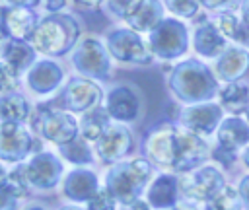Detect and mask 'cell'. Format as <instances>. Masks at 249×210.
I'll return each instance as SVG.
<instances>
[{
    "label": "cell",
    "mask_w": 249,
    "mask_h": 210,
    "mask_svg": "<svg viewBox=\"0 0 249 210\" xmlns=\"http://www.w3.org/2000/svg\"><path fill=\"white\" fill-rule=\"evenodd\" d=\"M8 29H6V8L0 6V41L8 39Z\"/></svg>",
    "instance_id": "obj_44"
},
{
    "label": "cell",
    "mask_w": 249,
    "mask_h": 210,
    "mask_svg": "<svg viewBox=\"0 0 249 210\" xmlns=\"http://www.w3.org/2000/svg\"><path fill=\"white\" fill-rule=\"evenodd\" d=\"M45 2V8L49 10V12H58V10H62L66 4H68V0H43Z\"/></svg>",
    "instance_id": "obj_41"
},
{
    "label": "cell",
    "mask_w": 249,
    "mask_h": 210,
    "mask_svg": "<svg viewBox=\"0 0 249 210\" xmlns=\"http://www.w3.org/2000/svg\"><path fill=\"white\" fill-rule=\"evenodd\" d=\"M165 6L179 18H191L198 10V0H165Z\"/></svg>",
    "instance_id": "obj_34"
},
{
    "label": "cell",
    "mask_w": 249,
    "mask_h": 210,
    "mask_svg": "<svg viewBox=\"0 0 249 210\" xmlns=\"http://www.w3.org/2000/svg\"><path fill=\"white\" fill-rule=\"evenodd\" d=\"M6 177H8V175H6V171H4L2 167H0V185H2L4 181H6Z\"/></svg>",
    "instance_id": "obj_49"
},
{
    "label": "cell",
    "mask_w": 249,
    "mask_h": 210,
    "mask_svg": "<svg viewBox=\"0 0 249 210\" xmlns=\"http://www.w3.org/2000/svg\"><path fill=\"white\" fill-rule=\"evenodd\" d=\"M27 210H43V208H39V206H31V208H27Z\"/></svg>",
    "instance_id": "obj_52"
},
{
    "label": "cell",
    "mask_w": 249,
    "mask_h": 210,
    "mask_svg": "<svg viewBox=\"0 0 249 210\" xmlns=\"http://www.w3.org/2000/svg\"><path fill=\"white\" fill-rule=\"evenodd\" d=\"M247 119H249V109H247Z\"/></svg>",
    "instance_id": "obj_53"
},
{
    "label": "cell",
    "mask_w": 249,
    "mask_h": 210,
    "mask_svg": "<svg viewBox=\"0 0 249 210\" xmlns=\"http://www.w3.org/2000/svg\"><path fill=\"white\" fill-rule=\"evenodd\" d=\"M239 196L245 200V202H249V175L247 177H243L241 179V183H239Z\"/></svg>",
    "instance_id": "obj_43"
},
{
    "label": "cell",
    "mask_w": 249,
    "mask_h": 210,
    "mask_svg": "<svg viewBox=\"0 0 249 210\" xmlns=\"http://www.w3.org/2000/svg\"><path fill=\"white\" fill-rule=\"evenodd\" d=\"M249 68V54L239 47H228L216 62V72L228 84L239 80Z\"/></svg>",
    "instance_id": "obj_17"
},
{
    "label": "cell",
    "mask_w": 249,
    "mask_h": 210,
    "mask_svg": "<svg viewBox=\"0 0 249 210\" xmlns=\"http://www.w3.org/2000/svg\"><path fill=\"white\" fill-rule=\"evenodd\" d=\"M72 62H74L78 72H82L89 78H97V80L107 78L109 68H111L109 54L97 39L82 41L78 45V49L72 52Z\"/></svg>",
    "instance_id": "obj_7"
},
{
    "label": "cell",
    "mask_w": 249,
    "mask_h": 210,
    "mask_svg": "<svg viewBox=\"0 0 249 210\" xmlns=\"http://www.w3.org/2000/svg\"><path fill=\"white\" fill-rule=\"evenodd\" d=\"M163 19V6L160 0H144V4L138 8V12L128 18V25L132 31H152L160 21Z\"/></svg>",
    "instance_id": "obj_25"
},
{
    "label": "cell",
    "mask_w": 249,
    "mask_h": 210,
    "mask_svg": "<svg viewBox=\"0 0 249 210\" xmlns=\"http://www.w3.org/2000/svg\"><path fill=\"white\" fill-rule=\"evenodd\" d=\"M62 99H64L66 109L76 111V113H86V111L97 107V103L101 99V89L89 80L72 78L64 88Z\"/></svg>",
    "instance_id": "obj_11"
},
{
    "label": "cell",
    "mask_w": 249,
    "mask_h": 210,
    "mask_svg": "<svg viewBox=\"0 0 249 210\" xmlns=\"http://www.w3.org/2000/svg\"><path fill=\"white\" fill-rule=\"evenodd\" d=\"M241 16L245 19H249V0H243L241 2Z\"/></svg>",
    "instance_id": "obj_46"
},
{
    "label": "cell",
    "mask_w": 249,
    "mask_h": 210,
    "mask_svg": "<svg viewBox=\"0 0 249 210\" xmlns=\"http://www.w3.org/2000/svg\"><path fill=\"white\" fill-rule=\"evenodd\" d=\"M220 119H222V111L214 103H202V105L189 107L181 115V122L187 126V130H191L195 134H210V132H214V128L218 126Z\"/></svg>",
    "instance_id": "obj_14"
},
{
    "label": "cell",
    "mask_w": 249,
    "mask_h": 210,
    "mask_svg": "<svg viewBox=\"0 0 249 210\" xmlns=\"http://www.w3.org/2000/svg\"><path fill=\"white\" fill-rule=\"evenodd\" d=\"M142 4H144V0H109V10L115 16H119L123 19H128L138 12V8Z\"/></svg>",
    "instance_id": "obj_33"
},
{
    "label": "cell",
    "mask_w": 249,
    "mask_h": 210,
    "mask_svg": "<svg viewBox=\"0 0 249 210\" xmlns=\"http://www.w3.org/2000/svg\"><path fill=\"white\" fill-rule=\"evenodd\" d=\"M0 117L6 122H21L29 117V105L27 101L18 93H8L0 99Z\"/></svg>",
    "instance_id": "obj_28"
},
{
    "label": "cell",
    "mask_w": 249,
    "mask_h": 210,
    "mask_svg": "<svg viewBox=\"0 0 249 210\" xmlns=\"http://www.w3.org/2000/svg\"><path fill=\"white\" fill-rule=\"evenodd\" d=\"M198 2H202L206 8H210V10H218V8H224V6H230L233 0H198Z\"/></svg>",
    "instance_id": "obj_42"
},
{
    "label": "cell",
    "mask_w": 249,
    "mask_h": 210,
    "mask_svg": "<svg viewBox=\"0 0 249 210\" xmlns=\"http://www.w3.org/2000/svg\"><path fill=\"white\" fill-rule=\"evenodd\" d=\"M218 142L224 148L235 150L249 142V124L237 117L226 119L218 128Z\"/></svg>",
    "instance_id": "obj_24"
},
{
    "label": "cell",
    "mask_w": 249,
    "mask_h": 210,
    "mask_svg": "<svg viewBox=\"0 0 249 210\" xmlns=\"http://www.w3.org/2000/svg\"><path fill=\"white\" fill-rule=\"evenodd\" d=\"M193 45H195L196 52L202 56H218L228 49L226 37L216 29L214 23H210L206 19L196 27L195 37H193Z\"/></svg>",
    "instance_id": "obj_20"
},
{
    "label": "cell",
    "mask_w": 249,
    "mask_h": 210,
    "mask_svg": "<svg viewBox=\"0 0 249 210\" xmlns=\"http://www.w3.org/2000/svg\"><path fill=\"white\" fill-rule=\"evenodd\" d=\"M80 6H89V8H93V6H97L101 0H76Z\"/></svg>",
    "instance_id": "obj_47"
},
{
    "label": "cell",
    "mask_w": 249,
    "mask_h": 210,
    "mask_svg": "<svg viewBox=\"0 0 249 210\" xmlns=\"http://www.w3.org/2000/svg\"><path fill=\"white\" fill-rule=\"evenodd\" d=\"M16 86H18V74L12 68H8L4 62H0V93L14 89Z\"/></svg>",
    "instance_id": "obj_36"
},
{
    "label": "cell",
    "mask_w": 249,
    "mask_h": 210,
    "mask_svg": "<svg viewBox=\"0 0 249 210\" xmlns=\"http://www.w3.org/2000/svg\"><path fill=\"white\" fill-rule=\"evenodd\" d=\"M62 80V70L58 64L51 60L35 62V66L27 74V84L37 93H51L54 88H58Z\"/></svg>",
    "instance_id": "obj_18"
},
{
    "label": "cell",
    "mask_w": 249,
    "mask_h": 210,
    "mask_svg": "<svg viewBox=\"0 0 249 210\" xmlns=\"http://www.w3.org/2000/svg\"><path fill=\"white\" fill-rule=\"evenodd\" d=\"M27 179L39 189H53L62 173V163L53 154H37L27 165Z\"/></svg>",
    "instance_id": "obj_13"
},
{
    "label": "cell",
    "mask_w": 249,
    "mask_h": 210,
    "mask_svg": "<svg viewBox=\"0 0 249 210\" xmlns=\"http://www.w3.org/2000/svg\"><path fill=\"white\" fill-rule=\"evenodd\" d=\"M31 124L37 132H41L51 142H56L58 146H64L72 142L78 134L76 121L70 113L64 111H49L47 107H39L31 119Z\"/></svg>",
    "instance_id": "obj_5"
},
{
    "label": "cell",
    "mask_w": 249,
    "mask_h": 210,
    "mask_svg": "<svg viewBox=\"0 0 249 210\" xmlns=\"http://www.w3.org/2000/svg\"><path fill=\"white\" fill-rule=\"evenodd\" d=\"M235 41L241 43L243 47H249V19L241 18V23H239V31H237Z\"/></svg>",
    "instance_id": "obj_39"
},
{
    "label": "cell",
    "mask_w": 249,
    "mask_h": 210,
    "mask_svg": "<svg viewBox=\"0 0 249 210\" xmlns=\"http://www.w3.org/2000/svg\"><path fill=\"white\" fill-rule=\"evenodd\" d=\"M27 183H29V179H27V169H25V165H18V167L6 177V181H4V185L14 192L16 198H18V196H23V194L27 192Z\"/></svg>",
    "instance_id": "obj_32"
},
{
    "label": "cell",
    "mask_w": 249,
    "mask_h": 210,
    "mask_svg": "<svg viewBox=\"0 0 249 210\" xmlns=\"http://www.w3.org/2000/svg\"><path fill=\"white\" fill-rule=\"evenodd\" d=\"M224 187V177L214 167H200L193 175L179 181V189L195 200H212Z\"/></svg>",
    "instance_id": "obj_9"
},
{
    "label": "cell",
    "mask_w": 249,
    "mask_h": 210,
    "mask_svg": "<svg viewBox=\"0 0 249 210\" xmlns=\"http://www.w3.org/2000/svg\"><path fill=\"white\" fill-rule=\"evenodd\" d=\"M60 210H80V208H76V206H66V208H60Z\"/></svg>",
    "instance_id": "obj_51"
},
{
    "label": "cell",
    "mask_w": 249,
    "mask_h": 210,
    "mask_svg": "<svg viewBox=\"0 0 249 210\" xmlns=\"http://www.w3.org/2000/svg\"><path fill=\"white\" fill-rule=\"evenodd\" d=\"M109 52L121 62L148 64L152 60V49L132 29H113L107 37Z\"/></svg>",
    "instance_id": "obj_6"
},
{
    "label": "cell",
    "mask_w": 249,
    "mask_h": 210,
    "mask_svg": "<svg viewBox=\"0 0 249 210\" xmlns=\"http://www.w3.org/2000/svg\"><path fill=\"white\" fill-rule=\"evenodd\" d=\"M78 33L80 27L74 21V18L66 14H51L39 21L37 29L31 35V43L33 49L43 54L60 56L74 47Z\"/></svg>",
    "instance_id": "obj_1"
},
{
    "label": "cell",
    "mask_w": 249,
    "mask_h": 210,
    "mask_svg": "<svg viewBox=\"0 0 249 210\" xmlns=\"http://www.w3.org/2000/svg\"><path fill=\"white\" fill-rule=\"evenodd\" d=\"M169 86L173 93L187 103L210 99L218 88L212 72L198 60H185L175 66L169 78Z\"/></svg>",
    "instance_id": "obj_2"
},
{
    "label": "cell",
    "mask_w": 249,
    "mask_h": 210,
    "mask_svg": "<svg viewBox=\"0 0 249 210\" xmlns=\"http://www.w3.org/2000/svg\"><path fill=\"white\" fill-rule=\"evenodd\" d=\"M150 175L152 167L146 159L121 161L107 173V191L115 196V200L132 204L144 191Z\"/></svg>",
    "instance_id": "obj_3"
},
{
    "label": "cell",
    "mask_w": 249,
    "mask_h": 210,
    "mask_svg": "<svg viewBox=\"0 0 249 210\" xmlns=\"http://www.w3.org/2000/svg\"><path fill=\"white\" fill-rule=\"evenodd\" d=\"M243 161H245V165L249 167V148L245 150V154H243Z\"/></svg>",
    "instance_id": "obj_50"
},
{
    "label": "cell",
    "mask_w": 249,
    "mask_h": 210,
    "mask_svg": "<svg viewBox=\"0 0 249 210\" xmlns=\"http://www.w3.org/2000/svg\"><path fill=\"white\" fill-rule=\"evenodd\" d=\"M88 210H115V196L107 189H101L89 198Z\"/></svg>",
    "instance_id": "obj_35"
},
{
    "label": "cell",
    "mask_w": 249,
    "mask_h": 210,
    "mask_svg": "<svg viewBox=\"0 0 249 210\" xmlns=\"http://www.w3.org/2000/svg\"><path fill=\"white\" fill-rule=\"evenodd\" d=\"M16 208V196L14 192L2 183L0 185V210H14Z\"/></svg>",
    "instance_id": "obj_37"
},
{
    "label": "cell",
    "mask_w": 249,
    "mask_h": 210,
    "mask_svg": "<svg viewBox=\"0 0 249 210\" xmlns=\"http://www.w3.org/2000/svg\"><path fill=\"white\" fill-rule=\"evenodd\" d=\"M220 101H222V107L233 115L247 111L249 109V88L245 84L231 82L220 91Z\"/></svg>",
    "instance_id": "obj_27"
},
{
    "label": "cell",
    "mask_w": 249,
    "mask_h": 210,
    "mask_svg": "<svg viewBox=\"0 0 249 210\" xmlns=\"http://www.w3.org/2000/svg\"><path fill=\"white\" fill-rule=\"evenodd\" d=\"M130 148V132L124 126H109L95 144L99 158L107 163L123 158Z\"/></svg>",
    "instance_id": "obj_15"
},
{
    "label": "cell",
    "mask_w": 249,
    "mask_h": 210,
    "mask_svg": "<svg viewBox=\"0 0 249 210\" xmlns=\"http://www.w3.org/2000/svg\"><path fill=\"white\" fill-rule=\"evenodd\" d=\"M148 45L154 54L161 58H177L187 51L189 35L185 23L175 18H163L150 33Z\"/></svg>",
    "instance_id": "obj_4"
},
{
    "label": "cell",
    "mask_w": 249,
    "mask_h": 210,
    "mask_svg": "<svg viewBox=\"0 0 249 210\" xmlns=\"http://www.w3.org/2000/svg\"><path fill=\"white\" fill-rule=\"evenodd\" d=\"M214 159L224 163V165H231V161L235 159V150H230V148H224V146H218L214 152H212Z\"/></svg>",
    "instance_id": "obj_38"
},
{
    "label": "cell",
    "mask_w": 249,
    "mask_h": 210,
    "mask_svg": "<svg viewBox=\"0 0 249 210\" xmlns=\"http://www.w3.org/2000/svg\"><path fill=\"white\" fill-rule=\"evenodd\" d=\"M173 210H196L193 204H179V206H175Z\"/></svg>",
    "instance_id": "obj_48"
},
{
    "label": "cell",
    "mask_w": 249,
    "mask_h": 210,
    "mask_svg": "<svg viewBox=\"0 0 249 210\" xmlns=\"http://www.w3.org/2000/svg\"><path fill=\"white\" fill-rule=\"evenodd\" d=\"M109 126H111L109 124V113L103 107H93V109L86 111L84 117H82V121H80L82 136L86 140H93V142H97L101 138V134Z\"/></svg>",
    "instance_id": "obj_26"
},
{
    "label": "cell",
    "mask_w": 249,
    "mask_h": 210,
    "mask_svg": "<svg viewBox=\"0 0 249 210\" xmlns=\"http://www.w3.org/2000/svg\"><path fill=\"white\" fill-rule=\"evenodd\" d=\"M97 192V179L91 171L76 169L64 181V194L72 200H89Z\"/></svg>",
    "instance_id": "obj_22"
},
{
    "label": "cell",
    "mask_w": 249,
    "mask_h": 210,
    "mask_svg": "<svg viewBox=\"0 0 249 210\" xmlns=\"http://www.w3.org/2000/svg\"><path fill=\"white\" fill-rule=\"evenodd\" d=\"M60 154L72 163H89L91 161V152L86 144V138H74L72 142L60 146Z\"/></svg>",
    "instance_id": "obj_30"
},
{
    "label": "cell",
    "mask_w": 249,
    "mask_h": 210,
    "mask_svg": "<svg viewBox=\"0 0 249 210\" xmlns=\"http://www.w3.org/2000/svg\"><path fill=\"white\" fill-rule=\"evenodd\" d=\"M130 210H150V206H148V202H144V200H134V202L130 204Z\"/></svg>",
    "instance_id": "obj_45"
},
{
    "label": "cell",
    "mask_w": 249,
    "mask_h": 210,
    "mask_svg": "<svg viewBox=\"0 0 249 210\" xmlns=\"http://www.w3.org/2000/svg\"><path fill=\"white\" fill-rule=\"evenodd\" d=\"M177 192L179 179L173 175H161L152 183L148 191V202L156 208H169L177 202Z\"/></svg>",
    "instance_id": "obj_23"
},
{
    "label": "cell",
    "mask_w": 249,
    "mask_h": 210,
    "mask_svg": "<svg viewBox=\"0 0 249 210\" xmlns=\"http://www.w3.org/2000/svg\"><path fill=\"white\" fill-rule=\"evenodd\" d=\"M39 19L31 8H8L6 10V29L12 39L27 41L37 29Z\"/></svg>",
    "instance_id": "obj_19"
},
{
    "label": "cell",
    "mask_w": 249,
    "mask_h": 210,
    "mask_svg": "<svg viewBox=\"0 0 249 210\" xmlns=\"http://www.w3.org/2000/svg\"><path fill=\"white\" fill-rule=\"evenodd\" d=\"M208 156V146L198 138V134L191 130H181L177 134V156L173 169L175 171H191L200 165Z\"/></svg>",
    "instance_id": "obj_10"
},
{
    "label": "cell",
    "mask_w": 249,
    "mask_h": 210,
    "mask_svg": "<svg viewBox=\"0 0 249 210\" xmlns=\"http://www.w3.org/2000/svg\"><path fill=\"white\" fill-rule=\"evenodd\" d=\"M239 23L241 19L233 14V12H220L218 18H216V29L226 37V39H233L237 37V31H239Z\"/></svg>",
    "instance_id": "obj_31"
},
{
    "label": "cell",
    "mask_w": 249,
    "mask_h": 210,
    "mask_svg": "<svg viewBox=\"0 0 249 210\" xmlns=\"http://www.w3.org/2000/svg\"><path fill=\"white\" fill-rule=\"evenodd\" d=\"M239 208H241V196H239V192L233 187L226 185L212 200H208V204H206L204 210H239Z\"/></svg>",
    "instance_id": "obj_29"
},
{
    "label": "cell",
    "mask_w": 249,
    "mask_h": 210,
    "mask_svg": "<svg viewBox=\"0 0 249 210\" xmlns=\"http://www.w3.org/2000/svg\"><path fill=\"white\" fill-rule=\"evenodd\" d=\"M177 134H179V128L171 124H160L158 128H154L144 140L146 156L158 165L173 169L175 156H177Z\"/></svg>",
    "instance_id": "obj_8"
},
{
    "label": "cell",
    "mask_w": 249,
    "mask_h": 210,
    "mask_svg": "<svg viewBox=\"0 0 249 210\" xmlns=\"http://www.w3.org/2000/svg\"><path fill=\"white\" fill-rule=\"evenodd\" d=\"M4 4H10V8H33L41 0H0Z\"/></svg>",
    "instance_id": "obj_40"
},
{
    "label": "cell",
    "mask_w": 249,
    "mask_h": 210,
    "mask_svg": "<svg viewBox=\"0 0 249 210\" xmlns=\"http://www.w3.org/2000/svg\"><path fill=\"white\" fill-rule=\"evenodd\" d=\"M33 148V140L18 122L0 124V158L6 161H18Z\"/></svg>",
    "instance_id": "obj_12"
},
{
    "label": "cell",
    "mask_w": 249,
    "mask_h": 210,
    "mask_svg": "<svg viewBox=\"0 0 249 210\" xmlns=\"http://www.w3.org/2000/svg\"><path fill=\"white\" fill-rule=\"evenodd\" d=\"M2 60L8 68H12L16 74L25 70L35 60V49L21 39H8L2 47Z\"/></svg>",
    "instance_id": "obj_21"
},
{
    "label": "cell",
    "mask_w": 249,
    "mask_h": 210,
    "mask_svg": "<svg viewBox=\"0 0 249 210\" xmlns=\"http://www.w3.org/2000/svg\"><path fill=\"white\" fill-rule=\"evenodd\" d=\"M140 111L136 93L124 86L115 88L107 97V113L117 121H134Z\"/></svg>",
    "instance_id": "obj_16"
}]
</instances>
